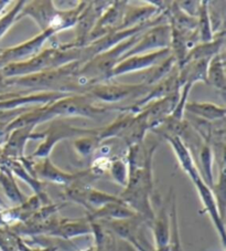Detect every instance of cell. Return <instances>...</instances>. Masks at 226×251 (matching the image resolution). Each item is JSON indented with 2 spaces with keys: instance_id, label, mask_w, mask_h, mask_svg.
I'll return each instance as SVG.
<instances>
[{
  "instance_id": "1",
  "label": "cell",
  "mask_w": 226,
  "mask_h": 251,
  "mask_svg": "<svg viewBox=\"0 0 226 251\" xmlns=\"http://www.w3.org/2000/svg\"><path fill=\"white\" fill-rule=\"evenodd\" d=\"M194 183L197 185V188L199 190L200 196H201L204 207H205V209L207 210L208 215L211 216L213 223L215 224L217 231L221 233L222 240L224 241V225H223V220H222L220 216L219 207L216 205V201L214 196H213L210 188L207 187V185L204 183L200 177L198 179L194 180Z\"/></svg>"
},
{
  "instance_id": "2",
  "label": "cell",
  "mask_w": 226,
  "mask_h": 251,
  "mask_svg": "<svg viewBox=\"0 0 226 251\" xmlns=\"http://www.w3.org/2000/svg\"><path fill=\"white\" fill-rule=\"evenodd\" d=\"M171 224L170 218L168 217L166 207H162L160 209L157 218L155 219L154 233H155V241L157 249L166 248L169 247L171 239Z\"/></svg>"
},
{
  "instance_id": "3",
  "label": "cell",
  "mask_w": 226,
  "mask_h": 251,
  "mask_svg": "<svg viewBox=\"0 0 226 251\" xmlns=\"http://www.w3.org/2000/svg\"><path fill=\"white\" fill-rule=\"evenodd\" d=\"M135 211L129 208V207L124 204V201L120 202H112L105 206L98 208L93 214V219H101V218H110V219H117L124 220L135 217Z\"/></svg>"
},
{
  "instance_id": "4",
  "label": "cell",
  "mask_w": 226,
  "mask_h": 251,
  "mask_svg": "<svg viewBox=\"0 0 226 251\" xmlns=\"http://www.w3.org/2000/svg\"><path fill=\"white\" fill-rule=\"evenodd\" d=\"M92 230V227L86 223H68L62 225V226L58 229V236H61L63 238H73L75 236L86 235V233H90Z\"/></svg>"
},
{
  "instance_id": "5",
  "label": "cell",
  "mask_w": 226,
  "mask_h": 251,
  "mask_svg": "<svg viewBox=\"0 0 226 251\" xmlns=\"http://www.w3.org/2000/svg\"><path fill=\"white\" fill-rule=\"evenodd\" d=\"M84 199L89 202L90 206L98 207V208H101V207L105 206L107 204H112V202L123 201L119 198L114 197V196H112V195H108L105 193L98 192V190H95V189L89 190V192L85 194Z\"/></svg>"
},
{
  "instance_id": "6",
  "label": "cell",
  "mask_w": 226,
  "mask_h": 251,
  "mask_svg": "<svg viewBox=\"0 0 226 251\" xmlns=\"http://www.w3.org/2000/svg\"><path fill=\"white\" fill-rule=\"evenodd\" d=\"M112 173L117 183L121 185L127 184V173H126V168L123 163H115L112 168Z\"/></svg>"
}]
</instances>
